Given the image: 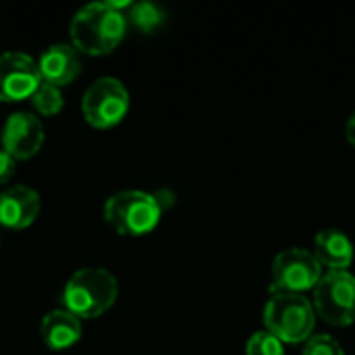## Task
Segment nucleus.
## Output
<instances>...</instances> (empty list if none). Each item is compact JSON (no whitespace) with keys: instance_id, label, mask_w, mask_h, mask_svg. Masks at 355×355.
<instances>
[{"instance_id":"obj_1","label":"nucleus","mask_w":355,"mask_h":355,"mask_svg":"<svg viewBox=\"0 0 355 355\" xmlns=\"http://www.w3.org/2000/svg\"><path fill=\"white\" fill-rule=\"evenodd\" d=\"M127 15L110 2H92L71 19V44L89 56L110 54L127 33Z\"/></svg>"},{"instance_id":"obj_2","label":"nucleus","mask_w":355,"mask_h":355,"mask_svg":"<svg viewBox=\"0 0 355 355\" xmlns=\"http://www.w3.org/2000/svg\"><path fill=\"white\" fill-rule=\"evenodd\" d=\"M119 297L116 277L98 266L77 270L62 291L64 310H69L79 320H92L106 314Z\"/></svg>"},{"instance_id":"obj_3","label":"nucleus","mask_w":355,"mask_h":355,"mask_svg":"<svg viewBox=\"0 0 355 355\" xmlns=\"http://www.w3.org/2000/svg\"><path fill=\"white\" fill-rule=\"evenodd\" d=\"M264 327L281 343H306L316 327V310L302 293L275 291L264 306Z\"/></svg>"},{"instance_id":"obj_4","label":"nucleus","mask_w":355,"mask_h":355,"mask_svg":"<svg viewBox=\"0 0 355 355\" xmlns=\"http://www.w3.org/2000/svg\"><path fill=\"white\" fill-rule=\"evenodd\" d=\"M162 216V208L154 193L127 189L110 196L104 204L106 223L125 237H141L152 233Z\"/></svg>"},{"instance_id":"obj_5","label":"nucleus","mask_w":355,"mask_h":355,"mask_svg":"<svg viewBox=\"0 0 355 355\" xmlns=\"http://www.w3.org/2000/svg\"><path fill=\"white\" fill-rule=\"evenodd\" d=\"M314 310L331 327L355 322V275L349 270H327L314 287Z\"/></svg>"},{"instance_id":"obj_6","label":"nucleus","mask_w":355,"mask_h":355,"mask_svg":"<svg viewBox=\"0 0 355 355\" xmlns=\"http://www.w3.org/2000/svg\"><path fill=\"white\" fill-rule=\"evenodd\" d=\"M129 104L131 98L123 81L114 77H100L85 89L81 112L92 127L110 129L127 116Z\"/></svg>"},{"instance_id":"obj_7","label":"nucleus","mask_w":355,"mask_h":355,"mask_svg":"<svg viewBox=\"0 0 355 355\" xmlns=\"http://www.w3.org/2000/svg\"><path fill=\"white\" fill-rule=\"evenodd\" d=\"M320 277V262L316 260L314 252H308L304 248L283 250L272 262V279L277 291L304 295V291H314Z\"/></svg>"},{"instance_id":"obj_8","label":"nucleus","mask_w":355,"mask_h":355,"mask_svg":"<svg viewBox=\"0 0 355 355\" xmlns=\"http://www.w3.org/2000/svg\"><path fill=\"white\" fill-rule=\"evenodd\" d=\"M42 85L37 62L23 52L0 54V102H21Z\"/></svg>"},{"instance_id":"obj_9","label":"nucleus","mask_w":355,"mask_h":355,"mask_svg":"<svg viewBox=\"0 0 355 355\" xmlns=\"http://www.w3.org/2000/svg\"><path fill=\"white\" fill-rule=\"evenodd\" d=\"M44 146V125L31 112H15L2 127V150L17 162L33 158Z\"/></svg>"},{"instance_id":"obj_10","label":"nucleus","mask_w":355,"mask_h":355,"mask_svg":"<svg viewBox=\"0 0 355 355\" xmlns=\"http://www.w3.org/2000/svg\"><path fill=\"white\" fill-rule=\"evenodd\" d=\"M42 202L35 189L27 185H12L0 193V225L4 229L21 231L35 223Z\"/></svg>"},{"instance_id":"obj_11","label":"nucleus","mask_w":355,"mask_h":355,"mask_svg":"<svg viewBox=\"0 0 355 355\" xmlns=\"http://www.w3.org/2000/svg\"><path fill=\"white\" fill-rule=\"evenodd\" d=\"M42 83L64 87L73 83L81 73V58L79 52L73 48V44H52L48 46L40 60H37Z\"/></svg>"},{"instance_id":"obj_12","label":"nucleus","mask_w":355,"mask_h":355,"mask_svg":"<svg viewBox=\"0 0 355 355\" xmlns=\"http://www.w3.org/2000/svg\"><path fill=\"white\" fill-rule=\"evenodd\" d=\"M81 320L64 308L48 312L40 322V337L44 345L52 352H64L73 347L81 339Z\"/></svg>"},{"instance_id":"obj_13","label":"nucleus","mask_w":355,"mask_h":355,"mask_svg":"<svg viewBox=\"0 0 355 355\" xmlns=\"http://www.w3.org/2000/svg\"><path fill=\"white\" fill-rule=\"evenodd\" d=\"M314 256L327 270H349L354 262V243L339 229H324L314 239Z\"/></svg>"},{"instance_id":"obj_14","label":"nucleus","mask_w":355,"mask_h":355,"mask_svg":"<svg viewBox=\"0 0 355 355\" xmlns=\"http://www.w3.org/2000/svg\"><path fill=\"white\" fill-rule=\"evenodd\" d=\"M164 19H166L164 10L154 2H133L127 15V21L146 33L158 29L164 23Z\"/></svg>"},{"instance_id":"obj_15","label":"nucleus","mask_w":355,"mask_h":355,"mask_svg":"<svg viewBox=\"0 0 355 355\" xmlns=\"http://www.w3.org/2000/svg\"><path fill=\"white\" fill-rule=\"evenodd\" d=\"M31 104H33L37 114H42V116H56L62 110V106H64V98H62L60 87L42 83L35 89V94L31 96Z\"/></svg>"},{"instance_id":"obj_16","label":"nucleus","mask_w":355,"mask_h":355,"mask_svg":"<svg viewBox=\"0 0 355 355\" xmlns=\"http://www.w3.org/2000/svg\"><path fill=\"white\" fill-rule=\"evenodd\" d=\"M245 355H285L283 343L268 331H258L250 337L245 345Z\"/></svg>"},{"instance_id":"obj_17","label":"nucleus","mask_w":355,"mask_h":355,"mask_svg":"<svg viewBox=\"0 0 355 355\" xmlns=\"http://www.w3.org/2000/svg\"><path fill=\"white\" fill-rule=\"evenodd\" d=\"M302 355H345V349L331 335H312L306 341Z\"/></svg>"},{"instance_id":"obj_18","label":"nucleus","mask_w":355,"mask_h":355,"mask_svg":"<svg viewBox=\"0 0 355 355\" xmlns=\"http://www.w3.org/2000/svg\"><path fill=\"white\" fill-rule=\"evenodd\" d=\"M17 173V160L6 154L4 150H0V185H6Z\"/></svg>"},{"instance_id":"obj_19","label":"nucleus","mask_w":355,"mask_h":355,"mask_svg":"<svg viewBox=\"0 0 355 355\" xmlns=\"http://www.w3.org/2000/svg\"><path fill=\"white\" fill-rule=\"evenodd\" d=\"M345 135H347V141L355 148V112L349 116L347 121V127H345Z\"/></svg>"}]
</instances>
